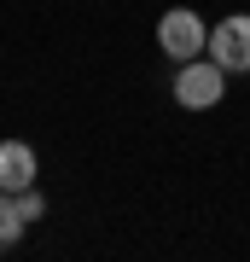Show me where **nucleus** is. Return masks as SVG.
Returning <instances> with one entry per match:
<instances>
[{
	"instance_id": "1",
	"label": "nucleus",
	"mask_w": 250,
	"mask_h": 262,
	"mask_svg": "<svg viewBox=\"0 0 250 262\" xmlns=\"http://www.w3.org/2000/svg\"><path fill=\"white\" fill-rule=\"evenodd\" d=\"M175 99L186 105V111H210V105L227 99V70L215 64V58H186V64L175 70Z\"/></svg>"
},
{
	"instance_id": "2",
	"label": "nucleus",
	"mask_w": 250,
	"mask_h": 262,
	"mask_svg": "<svg viewBox=\"0 0 250 262\" xmlns=\"http://www.w3.org/2000/svg\"><path fill=\"white\" fill-rule=\"evenodd\" d=\"M157 47L175 58V64L204 58V53H210V29H204V18H198L192 6H169L163 18H157Z\"/></svg>"
},
{
	"instance_id": "3",
	"label": "nucleus",
	"mask_w": 250,
	"mask_h": 262,
	"mask_svg": "<svg viewBox=\"0 0 250 262\" xmlns=\"http://www.w3.org/2000/svg\"><path fill=\"white\" fill-rule=\"evenodd\" d=\"M210 58L227 76H244L250 70V18H244V12H233V18H221L210 29Z\"/></svg>"
},
{
	"instance_id": "4",
	"label": "nucleus",
	"mask_w": 250,
	"mask_h": 262,
	"mask_svg": "<svg viewBox=\"0 0 250 262\" xmlns=\"http://www.w3.org/2000/svg\"><path fill=\"white\" fill-rule=\"evenodd\" d=\"M0 187L6 192L35 187V151H29L24 140H0Z\"/></svg>"
},
{
	"instance_id": "5",
	"label": "nucleus",
	"mask_w": 250,
	"mask_h": 262,
	"mask_svg": "<svg viewBox=\"0 0 250 262\" xmlns=\"http://www.w3.org/2000/svg\"><path fill=\"white\" fill-rule=\"evenodd\" d=\"M35 222L29 215V204H24V192H6L0 187V251H12V245L24 239V227Z\"/></svg>"
}]
</instances>
